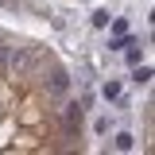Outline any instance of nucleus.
<instances>
[{
    "label": "nucleus",
    "instance_id": "f257e3e1",
    "mask_svg": "<svg viewBox=\"0 0 155 155\" xmlns=\"http://www.w3.org/2000/svg\"><path fill=\"white\" fill-rule=\"evenodd\" d=\"M47 93L54 97V101H62V97L70 93V74H66L62 66H51V81H47Z\"/></svg>",
    "mask_w": 155,
    "mask_h": 155
},
{
    "label": "nucleus",
    "instance_id": "20e7f679",
    "mask_svg": "<svg viewBox=\"0 0 155 155\" xmlns=\"http://www.w3.org/2000/svg\"><path fill=\"white\" fill-rule=\"evenodd\" d=\"M132 81H136V85H151V66H147V62H143V66L136 62V66H132Z\"/></svg>",
    "mask_w": 155,
    "mask_h": 155
},
{
    "label": "nucleus",
    "instance_id": "0eeeda50",
    "mask_svg": "<svg viewBox=\"0 0 155 155\" xmlns=\"http://www.w3.org/2000/svg\"><path fill=\"white\" fill-rule=\"evenodd\" d=\"M109 19H113L109 8H93V12H89V23H93V27H109Z\"/></svg>",
    "mask_w": 155,
    "mask_h": 155
},
{
    "label": "nucleus",
    "instance_id": "f03ea898",
    "mask_svg": "<svg viewBox=\"0 0 155 155\" xmlns=\"http://www.w3.org/2000/svg\"><path fill=\"white\" fill-rule=\"evenodd\" d=\"M120 54H124V62H128V66H136V62H143V47H140V39H132V43H128V47H124Z\"/></svg>",
    "mask_w": 155,
    "mask_h": 155
},
{
    "label": "nucleus",
    "instance_id": "423d86ee",
    "mask_svg": "<svg viewBox=\"0 0 155 155\" xmlns=\"http://www.w3.org/2000/svg\"><path fill=\"white\" fill-rule=\"evenodd\" d=\"M109 132H113V116H109V113H101V116L93 120V136H109Z\"/></svg>",
    "mask_w": 155,
    "mask_h": 155
},
{
    "label": "nucleus",
    "instance_id": "6e6552de",
    "mask_svg": "<svg viewBox=\"0 0 155 155\" xmlns=\"http://www.w3.org/2000/svg\"><path fill=\"white\" fill-rule=\"evenodd\" d=\"M109 31H113V35H128V19H124V16H113V19H109Z\"/></svg>",
    "mask_w": 155,
    "mask_h": 155
},
{
    "label": "nucleus",
    "instance_id": "39448f33",
    "mask_svg": "<svg viewBox=\"0 0 155 155\" xmlns=\"http://www.w3.org/2000/svg\"><path fill=\"white\" fill-rule=\"evenodd\" d=\"M120 93H124V85H120L116 78H109V81L101 85V97H105V101H113V97H120Z\"/></svg>",
    "mask_w": 155,
    "mask_h": 155
},
{
    "label": "nucleus",
    "instance_id": "1a4fd4ad",
    "mask_svg": "<svg viewBox=\"0 0 155 155\" xmlns=\"http://www.w3.org/2000/svg\"><path fill=\"white\" fill-rule=\"evenodd\" d=\"M0 8H19V0H0Z\"/></svg>",
    "mask_w": 155,
    "mask_h": 155
},
{
    "label": "nucleus",
    "instance_id": "7ed1b4c3",
    "mask_svg": "<svg viewBox=\"0 0 155 155\" xmlns=\"http://www.w3.org/2000/svg\"><path fill=\"white\" fill-rule=\"evenodd\" d=\"M113 147H116V151H132V147H136V136L132 132H113Z\"/></svg>",
    "mask_w": 155,
    "mask_h": 155
}]
</instances>
